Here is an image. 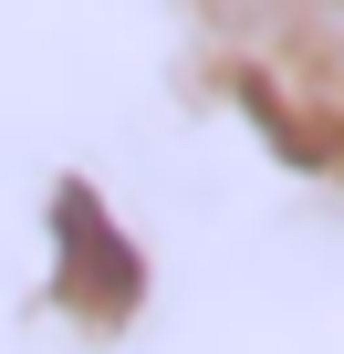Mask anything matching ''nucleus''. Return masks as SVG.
Returning a JSON list of instances; mask_svg holds the SVG:
<instances>
[{"label": "nucleus", "instance_id": "obj_1", "mask_svg": "<svg viewBox=\"0 0 344 354\" xmlns=\"http://www.w3.org/2000/svg\"><path fill=\"white\" fill-rule=\"evenodd\" d=\"M219 11H240L251 32H271V42L344 104V0H219Z\"/></svg>", "mask_w": 344, "mask_h": 354}]
</instances>
